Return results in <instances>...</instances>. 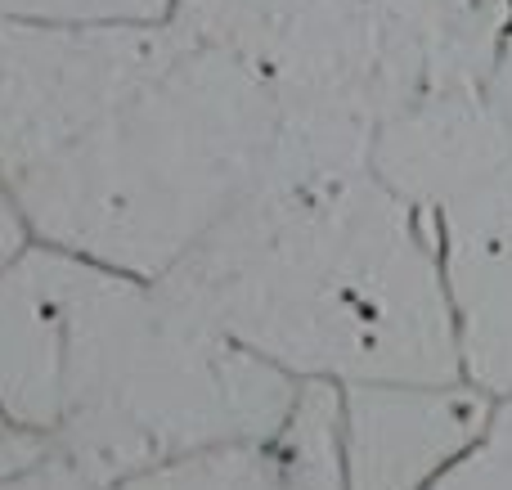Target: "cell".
I'll use <instances>...</instances> for the list:
<instances>
[{
  "label": "cell",
  "instance_id": "cell-1",
  "mask_svg": "<svg viewBox=\"0 0 512 490\" xmlns=\"http://www.w3.org/2000/svg\"><path fill=\"white\" fill-rule=\"evenodd\" d=\"M283 108L176 14L0 18V171L36 243L162 279L270 162Z\"/></svg>",
  "mask_w": 512,
  "mask_h": 490
},
{
  "label": "cell",
  "instance_id": "cell-2",
  "mask_svg": "<svg viewBox=\"0 0 512 490\" xmlns=\"http://www.w3.org/2000/svg\"><path fill=\"white\" fill-rule=\"evenodd\" d=\"M369 149L355 122L283 113L252 189L162 279L297 383H454L441 225L373 171Z\"/></svg>",
  "mask_w": 512,
  "mask_h": 490
},
{
  "label": "cell",
  "instance_id": "cell-3",
  "mask_svg": "<svg viewBox=\"0 0 512 490\" xmlns=\"http://www.w3.org/2000/svg\"><path fill=\"white\" fill-rule=\"evenodd\" d=\"M301 383L144 279L32 243L0 270V419L63 446L104 490L261 437Z\"/></svg>",
  "mask_w": 512,
  "mask_h": 490
},
{
  "label": "cell",
  "instance_id": "cell-4",
  "mask_svg": "<svg viewBox=\"0 0 512 490\" xmlns=\"http://www.w3.org/2000/svg\"><path fill=\"white\" fill-rule=\"evenodd\" d=\"M171 14L283 113L364 131L486 72L512 32V0H176Z\"/></svg>",
  "mask_w": 512,
  "mask_h": 490
},
{
  "label": "cell",
  "instance_id": "cell-5",
  "mask_svg": "<svg viewBox=\"0 0 512 490\" xmlns=\"http://www.w3.org/2000/svg\"><path fill=\"white\" fill-rule=\"evenodd\" d=\"M369 162L400 198L432 216L512 167V32L486 72L382 122Z\"/></svg>",
  "mask_w": 512,
  "mask_h": 490
},
{
  "label": "cell",
  "instance_id": "cell-6",
  "mask_svg": "<svg viewBox=\"0 0 512 490\" xmlns=\"http://www.w3.org/2000/svg\"><path fill=\"white\" fill-rule=\"evenodd\" d=\"M495 396L454 383L342 387L346 490H432V482L486 432Z\"/></svg>",
  "mask_w": 512,
  "mask_h": 490
},
{
  "label": "cell",
  "instance_id": "cell-7",
  "mask_svg": "<svg viewBox=\"0 0 512 490\" xmlns=\"http://www.w3.org/2000/svg\"><path fill=\"white\" fill-rule=\"evenodd\" d=\"M459 320L463 378L512 396V167L436 216Z\"/></svg>",
  "mask_w": 512,
  "mask_h": 490
},
{
  "label": "cell",
  "instance_id": "cell-8",
  "mask_svg": "<svg viewBox=\"0 0 512 490\" xmlns=\"http://www.w3.org/2000/svg\"><path fill=\"white\" fill-rule=\"evenodd\" d=\"M113 490H346L342 387L301 383L297 405L274 432L216 441Z\"/></svg>",
  "mask_w": 512,
  "mask_h": 490
},
{
  "label": "cell",
  "instance_id": "cell-9",
  "mask_svg": "<svg viewBox=\"0 0 512 490\" xmlns=\"http://www.w3.org/2000/svg\"><path fill=\"white\" fill-rule=\"evenodd\" d=\"M0 490H104L63 446L41 432L0 428Z\"/></svg>",
  "mask_w": 512,
  "mask_h": 490
},
{
  "label": "cell",
  "instance_id": "cell-10",
  "mask_svg": "<svg viewBox=\"0 0 512 490\" xmlns=\"http://www.w3.org/2000/svg\"><path fill=\"white\" fill-rule=\"evenodd\" d=\"M432 490H512V396H495L490 423Z\"/></svg>",
  "mask_w": 512,
  "mask_h": 490
},
{
  "label": "cell",
  "instance_id": "cell-11",
  "mask_svg": "<svg viewBox=\"0 0 512 490\" xmlns=\"http://www.w3.org/2000/svg\"><path fill=\"white\" fill-rule=\"evenodd\" d=\"M171 9L176 0H0V18L18 23H140Z\"/></svg>",
  "mask_w": 512,
  "mask_h": 490
},
{
  "label": "cell",
  "instance_id": "cell-12",
  "mask_svg": "<svg viewBox=\"0 0 512 490\" xmlns=\"http://www.w3.org/2000/svg\"><path fill=\"white\" fill-rule=\"evenodd\" d=\"M32 243H36L32 239V225H27L23 207H18V198H14V189H9L5 171H0V270H5L23 248H32Z\"/></svg>",
  "mask_w": 512,
  "mask_h": 490
},
{
  "label": "cell",
  "instance_id": "cell-13",
  "mask_svg": "<svg viewBox=\"0 0 512 490\" xmlns=\"http://www.w3.org/2000/svg\"><path fill=\"white\" fill-rule=\"evenodd\" d=\"M0 428H5V419H0Z\"/></svg>",
  "mask_w": 512,
  "mask_h": 490
}]
</instances>
